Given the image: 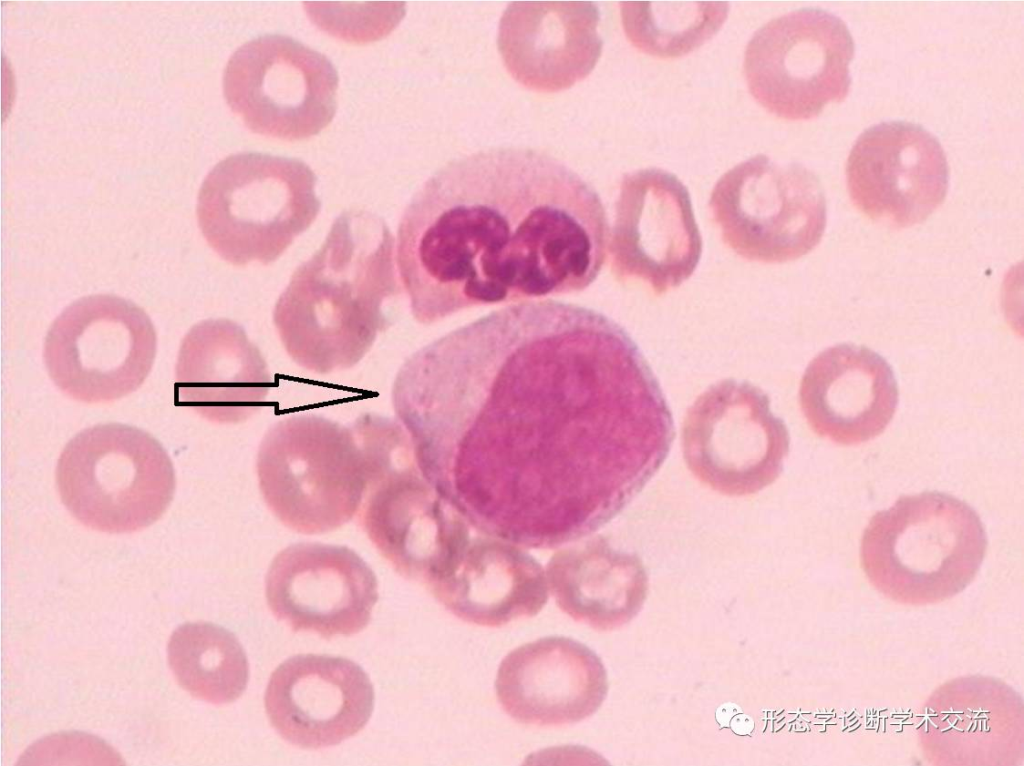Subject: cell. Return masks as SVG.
Returning <instances> with one entry per match:
<instances>
[{"instance_id":"6da1fadb","label":"cell","mask_w":1024,"mask_h":766,"mask_svg":"<svg viewBox=\"0 0 1024 766\" xmlns=\"http://www.w3.org/2000/svg\"><path fill=\"white\" fill-rule=\"evenodd\" d=\"M392 405L436 491L476 530L526 548L608 523L675 435L626 330L556 300L494 311L422 347L400 367Z\"/></svg>"},{"instance_id":"7a4b0ae2","label":"cell","mask_w":1024,"mask_h":766,"mask_svg":"<svg viewBox=\"0 0 1024 766\" xmlns=\"http://www.w3.org/2000/svg\"><path fill=\"white\" fill-rule=\"evenodd\" d=\"M609 227L592 186L530 148L454 159L412 197L396 258L413 317L582 291L606 258Z\"/></svg>"},{"instance_id":"3957f363","label":"cell","mask_w":1024,"mask_h":766,"mask_svg":"<svg viewBox=\"0 0 1024 766\" xmlns=\"http://www.w3.org/2000/svg\"><path fill=\"white\" fill-rule=\"evenodd\" d=\"M394 237L379 216L351 209L297 267L279 296L273 323L289 357L328 374L355 366L392 324L400 294Z\"/></svg>"},{"instance_id":"277c9868","label":"cell","mask_w":1024,"mask_h":766,"mask_svg":"<svg viewBox=\"0 0 1024 766\" xmlns=\"http://www.w3.org/2000/svg\"><path fill=\"white\" fill-rule=\"evenodd\" d=\"M373 467L353 423L318 415H294L274 424L256 459L266 505L283 525L304 534L334 531L353 519Z\"/></svg>"},{"instance_id":"5b68a950","label":"cell","mask_w":1024,"mask_h":766,"mask_svg":"<svg viewBox=\"0 0 1024 766\" xmlns=\"http://www.w3.org/2000/svg\"><path fill=\"white\" fill-rule=\"evenodd\" d=\"M316 177L295 158L231 155L206 176L196 215L210 247L236 266L277 260L316 219Z\"/></svg>"},{"instance_id":"8992f818","label":"cell","mask_w":1024,"mask_h":766,"mask_svg":"<svg viewBox=\"0 0 1024 766\" xmlns=\"http://www.w3.org/2000/svg\"><path fill=\"white\" fill-rule=\"evenodd\" d=\"M987 547L984 526L964 501L936 491L902 496L877 512L860 556L870 581L904 599H938L963 589Z\"/></svg>"},{"instance_id":"52a82bcc","label":"cell","mask_w":1024,"mask_h":766,"mask_svg":"<svg viewBox=\"0 0 1024 766\" xmlns=\"http://www.w3.org/2000/svg\"><path fill=\"white\" fill-rule=\"evenodd\" d=\"M55 477L69 513L108 533L152 525L169 507L176 486L172 461L160 442L121 423L77 433L62 450Z\"/></svg>"},{"instance_id":"ba28073f","label":"cell","mask_w":1024,"mask_h":766,"mask_svg":"<svg viewBox=\"0 0 1024 766\" xmlns=\"http://www.w3.org/2000/svg\"><path fill=\"white\" fill-rule=\"evenodd\" d=\"M723 241L738 255L783 263L809 253L826 226V201L817 176L802 165L764 155L727 171L709 201Z\"/></svg>"},{"instance_id":"9c48e42d","label":"cell","mask_w":1024,"mask_h":766,"mask_svg":"<svg viewBox=\"0 0 1024 766\" xmlns=\"http://www.w3.org/2000/svg\"><path fill=\"white\" fill-rule=\"evenodd\" d=\"M157 336L146 312L110 294L82 297L51 324L43 360L54 384L71 398L105 403L138 389L148 376Z\"/></svg>"},{"instance_id":"30bf717a","label":"cell","mask_w":1024,"mask_h":766,"mask_svg":"<svg viewBox=\"0 0 1024 766\" xmlns=\"http://www.w3.org/2000/svg\"><path fill=\"white\" fill-rule=\"evenodd\" d=\"M853 56V38L842 19L803 8L757 30L745 50L744 74L750 93L766 110L807 120L846 98Z\"/></svg>"},{"instance_id":"8fae6325","label":"cell","mask_w":1024,"mask_h":766,"mask_svg":"<svg viewBox=\"0 0 1024 766\" xmlns=\"http://www.w3.org/2000/svg\"><path fill=\"white\" fill-rule=\"evenodd\" d=\"M790 438L757 386L735 379L711 385L688 408L682 451L693 475L729 496L755 494L780 475Z\"/></svg>"},{"instance_id":"7c38bea8","label":"cell","mask_w":1024,"mask_h":766,"mask_svg":"<svg viewBox=\"0 0 1024 766\" xmlns=\"http://www.w3.org/2000/svg\"><path fill=\"white\" fill-rule=\"evenodd\" d=\"M357 515L395 571L428 589L454 571L471 540L466 520L425 478L409 444L386 458Z\"/></svg>"},{"instance_id":"4fadbf2b","label":"cell","mask_w":1024,"mask_h":766,"mask_svg":"<svg viewBox=\"0 0 1024 766\" xmlns=\"http://www.w3.org/2000/svg\"><path fill=\"white\" fill-rule=\"evenodd\" d=\"M338 74L328 58L278 34L244 43L223 76L227 104L253 132L294 141L322 131L337 109Z\"/></svg>"},{"instance_id":"5bb4252c","label":"cell","mask_w":1024,"mask_h":766,"mask_svg":"<svg viewBox=\"0 0 1024 766\" xmlns=\"http://www.w3.org/2000/svg\"><path fill=\"white\" fill-rule=\"evenodd\" d=\"M609 252L618 279L641 280L656 294L693 274L702 239L689 192L676 176L647 168L623 177Z\"/></svg>"},{"instance_id":"9a60e30c","label":"cell","mask_w":1024,"mask_h":766,"mask_svg":"<svg viewBox=\"0 0 1024 766\" xmlns=\"http://www.w3.org/2000/svg\"><path fill=\"white\" fill-rule=\"evenodd\" d=\"M854 206L897 228L926 220L944 201L949 168L940 142L922 126L889 121L866 129L846 163Z\"/></svg>"},{"instance_id":"2e32d148","label":"cell","mask_w":1024,"mask_h":766,"mask_svg":"<svg viewBox=\"0 0 1024 766\" xmlns=\"http://www.w3.org/2000/svg\"><path fill=\"white\" fill-rule=\"evenodd\" d=\"M265 594L273 614L291 629L331 638L367 626L378 582L370 566L346 546L297 543L273 559Z\"/></svg>"},{"instance_id":"e0dca14e","label":"cell","mask_w":1024,"mask_h":766,"mask_svg":"<svg viewBox=\"0 0 1024 766\" xmlns=\"http://www.w3.org/2000/svg\"><path fill=\"white\" fill-rule=\"evenodd\" d=\"M374 689L366 672L344 657L301 654L272 673L264 696L271 725L305 749L337 745L367 724Z\"/></svg>"},{"instance_id":"ac0fdd59","label":"cell","mask_w":1024,"mask_h":766,"mask_svg":"<svg viewBox=\"0 0 1024 766\" xmlns=\"http://www.w3.org/2000/svg\"><path fill=\"white\" fill-rule=\"evenodd\" d=\"M495 691L515 721L559 727L590 717L607 691L605 669L586 645L548 636L512 650L500 663Z\"/></svg>"},{"instance_id":"d6986e66","label":"cell","mask_w":1024,"mask_h":766,"mask_svg":"<svg viewBox=\"0 0 1024 766\" xmlns=\"http://www.w3.org/2000/svg\"><path fill=\"white\" fill-rule=\"evenodd\" d=\"M801 410L811 429L843 445L881 434L898 403L891 366L871 349L839 344L818 354L799 389Z\"/></svg>"},{"instance_id":"ffe728a7","label":"cell","mask_w":1024,"mask_h":766,"mask_svg":"<svg viewBox=\"0 0 1024 766\" xmlns=\"http://www.w3.org/2000/svg\"><path fill=\"white\" fill-rule=\"evenodd\" d=\"M272 385L261 351L237 323L204 320L183 338L175 369V399L207 420H247L263 406Z\"/></svg>"},{"instance_id":"44dd1931","label":"cell","mask_w":1024,"mask_h":766,"mask_svg":"<svg viewBox=\"0 0 1024 766\" xmlns=\"http://www.w3.org/2000/svg\"><path fill=\"white\" fill-rule=\"evenodd\" d=\"M429 590L462 621L485 627L533 617L548 600L542 566L496 538L471 539L454 571Z\"/></svg>"},{"instance_id":"7402d4cb","label":"cell","mask_w":1024,"mask_h":766,"mask_svg":"<svg viewBox=\"0 0 1024 766\" xmlns=\"http://www.w3.org/2000/svg\"><path fill=\"white\" fill-rule=\"evenodd\" d=\"M557 606L597 630L623 623L644 583L640 561L595 537L555 553L546 568Z\"/></svg>"},{"instance_id":"603a6c76","label":"cell","mask_w":1024,"mask_h":766,"mask_svg":"<svg viewBox=\"0 0 1024 766\" xmlns=\"http://www.w3.org/2000/svg\"><path fill=\"white\" fill-rule=\"evenodd\" d=\"M168 662L178 684L214 704L231 703L245 691L249 664L236 636L208 622L179 626L168 643Z\"/></svg>"},{"instance_id":"cb8c5ba5","label":"cell","mask_w":1024,"mask_h":766,"mask_svg":"<svg viewBox=\"0 0 1024 766\" xmlns=\"http://www.w3.org/2000/svg\"><path fill=\"white\" fill-rule=\"evenodd\" d=\"M726 1H624L621 18L629 41L658 58L690 53L711 39L727 18Z\"/></svg>"}]
</instances>
